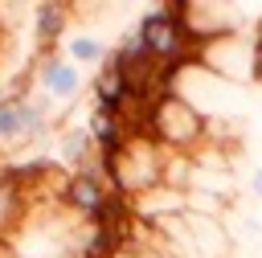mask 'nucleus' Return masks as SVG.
Returning a JSON list of instances; mask_svg holds the SVG:
<instances>
[{
  "label": "nucleus",
  "mask_w": 262,
  "mask_h": 258,
  "mask_svg": "<svg viewBox=\"0 0 262 258\" xmlns=\"http://www.w3.org/2000/svg\"><path fill=\"white\" fill-rule=\"evenodd\" d=\"M45 82H49V90H53V94H70V90L78 86V74H74L70 66H53Z\"/></svg>",
  "instance_id": "nucleus-1"
},
{
  "label": "nucleus",
  "mask_w": 262,
  "mask_h": 258,
  "mask_svg": "<svg viewBox=\"0 0 262 258\" xmlns=\"http://www.w3.org/2000/svg\"><path fill=\"white\" fill-rule=\"evenodd\" d=\"M74 53H78V57H98V49H94L90 41H78V45H74Z\"/></svg>",
  "instance_id": "nucleus-2"
},
{
  "label": "nucleus",
  "mask_w": 262,
  "mask_h": 258,
  "mask_svg": "<svg viewBox=\"0 0 262 258\" xmlns=\"http://www.w3.org/2000/svg\"><path fill=\"white\" fill-rule=\"evenodd\" d=\"M258 184H262V180H258Z\"/></svg>",
  "instance_id": "nucleus-3"
}]
</instances>
